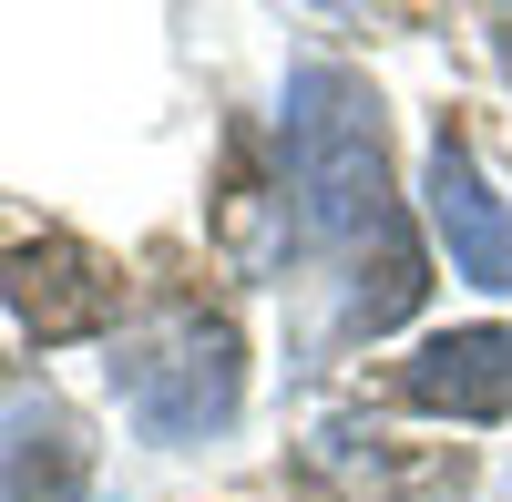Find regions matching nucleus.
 Here are the masks:
<instances>
[{"mask_svg":"<svg viewBox=\"0 0 512 502\" xmlns=\"http://www.w3.org/2000/svg\"><path fill=\"white\" fill-rule=\"evenodd\" d=\"M287 164H297V205H308V236L338 246L369 287V257H379V287H390V328L410 318L420 298V257L400 236V205H390V164H379V103L359 72L338 62H297L287 72Z\"/></svg>","mask_w":512,"mask_h":502,"instance_id":"nucleus-1","label":"nucleus"},{"mask_svg":"<svg viewBox=\"0 0 512 502\" xmlns=\"http://www.w3.org/2000/svg\"><path fill=\"white\" fill-rule=\"evenodd\" d=\"M113 390L144 441H205L246 400V349L216 308H154L113 339Z\"/></svg>","mask_w":512,"mask_h":502,"instance_id":"nucleus-2","label":"nucleus"},{"mask_svg":"<svg viewBox=\"0 0 512 502\" xmlns=\"http://www.w3.org/2000/svg\"><path fill=\"white\" fill-rule=\"evenodd\" d=\"M113 267L93 257V246H72V236H41L21 246V257H0V308H11L31 339H93V328L113 318Z\"/></svg>","mask_w":512,"mask_h":502,"instance_id":"nucleus-3","label":"nucleus"},{"mask_svg":"<svg viewBox=\"0 0 512 502\" xmlns=\"http://www.w3.org/2000/svg\"><path fill=\"white\" fill-rule=\"evenodd\" d=\"M420 195H431V236L451 246V277L512 287V205L482 185V164H472L461 134H431V175H420Z\"/></svg>","mask_w":512,"mask_h":502,"instance_id":"nucleus-4","label":"nucleus"},{"mask_svg":"<svg viewBox=\"0 0 512 502\" xmlns=\"http://www.w3.org/2000/svg\"><path fill=\"white\" fill-rule=\"evenodd\" d=\"M410 400L451 421H512V328H451L410 359Z\"/></svg>","mask_w":512,"mask_h":502,"instance_id":"nucleus-5","label":"nucleus"},{"mask_svg":"<svg viewBox=\"0 0 512 502\" xmlns=\"http://www.w3.org/2000/svg\"><path fill=\"white\" fill-rule=\"evenodd\" d=\"M82 482H93L82 421L62 400H21L0 421V502H82Z\"/></svg>","mask_w":512,"mask_h":502,"instance_id":"nucleus-6","label":"nucleus"}]
</instances>
